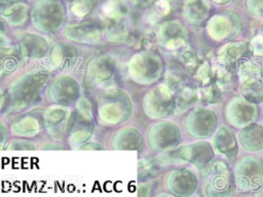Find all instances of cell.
<instances>
[{
	"label": "cell",
	"mask_w": 263,
	"mask_h": 197,
	"mask_svg": "<svg viewBox=\"0 0 263 197\" xmlns=\"http://www.w3.org/2000/svg\"><path fill=\"white\" fill-rule=\"evenodd\" d=\"M216 146L217 148L226 154L228 157H234L237 153V146H236V141L228 128H221L219 133L216 136Z\"/></svg>",
	"instance_id": "4"
},
{
	"label": "cell",
	"mask_w": 263,
	"mask_h": 197,
	"mask_svg": "<svg viewBox=\"0 0 263 197\" xmlns=\"http://www.w3.org/2000/svg\"><path fill=\"white\" fill-rule=\"evenodd\" d=\"M251 44L254 49V54L258 56H263V36L260 34L254 37L251 41Z\"/></svg>",
	"instance_id": "9"
},
{
	"label": "cell",
	"mask_w": 263,
	"mask_h": 197,
	"mask_svg": "<svg viewBox=\"0 0 263 197\" xmlns=\"http://www.w3.org/2000/svg\"><path fill=\"white\" fill-rule=\"evenodd\" d=\"M262 125H263V120H262Z\"/></svg>",
	"instance_id": "11"
},
{
	"label": "cell",
	"mask_w": 263,
	"mask_h": 197,
	"mask_svg": "<svg viewBox=\"0 0 263 197\" xmlns=\"http://www.w3.org/2000/svg\"><path fill=\"white\" fill-rule=\"evenodd\" d=\"M250 58L240 61L238 66V75L242 82L260 78L262 73L261 63L258 60H250Z\"/></svg>",
	"instance_id": "7"
},
{
	"label": "cell",
	"mask_w": 263,
	"mask_h": 197,
	"mask_svg": "<svg viewBox=\"0 0 263 197\" xmlns=\"http://www.w3.org/2000/svg\"><path fill=\"white\" fill-rule=\"evenodd\" d=\"M236 187L238 191H259L263 188V161L255 156H247L235 166Z\"/></svg>",
	"instance_id": "1"
},
{
	"label": "cell",
	"mask_w": 263,
	"mask_h": 197,
	"mask_svg": "<svg viewBox=\"0 0 263 197\" xmlns=\"http://www.w3.org/2000/svg\"><path fill=\"white\" fill-rule=\"evenodd\" d=\"M241 94L249 102L255 104L263 102V81L257 78L242 82Z\"/></svg>",
	"instance_id": "5"
},
{
	"label": "cell",
	"mask_w": 263,
	"mask_h": 197,
	"mask_svg": "<svg viewBox=\"0 0 263 197\" xmlns=\"http://www.w3.org/2000/svg\"><path fill=\"white\" fill-rule=\"evenodd\" d=\"M247 7L255 16L263 17V0H247Z\"/></svg>",
	"instance_id": "8"
},
{
	"label": "cell",
	"mask_w": 263,
	"mask_h": 197,
	"mask_svg": "<svg viewBox=\"0 0 263 197\" xmlns=\"http://www.w3.org/2000/svg\"><path fill=\"white\" fill-rule=\"evenodd\" d=\"M259 113L260 110L257 104L249 102L245 97H235L227 106V119L236 127H245L254 123Z\"/></svg>",
	"instance_id": "2"
},
{
	"label": "cell",
	"mask_w": 263,
	"mask_h": 197,
	"mask_svg": "<svg viewBox=\"0 0 263 197\" xmlns=\"http://www.w3.org/2000/svg\"><path fill=\"white\" fill-rule=\"evenodd\" d=\"M254 54V49L251 42H235L227 46L225 55L230 62H235L237 60L250 58Z\"/></svg>",
	"instance_id": "6"
},
{
	"label": "cell",
	"mask_w": 263,
	"mask_h": 197,
	"mask_svg": "<svg viewBox=\"0 0 263 197\" xmlns=\"http://www.w3.org/2000/svg\"><path fill=\"white\" fill-rule=\"evenodd\" d=\"M260 34L263 36V26L261 27V29H260Z\"/></svg>",
	"instance_id": "10"
},
{
	"label": "cell",
	"mask_w": 263,
	"mask_h": 197,
	"mask_svg": "<svg viewBox=\"0 0 263 197\" xmlns=\"http://www.w3.org/2000/svg\"><path fill=\"white\" fill-rule=\"evenodd\" d=\"M239 141L248 151H259L263 149V125L251 123L239 132Z\"/></svg>",
	"instance_id": "3"
}]
</instances>
